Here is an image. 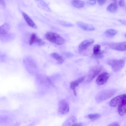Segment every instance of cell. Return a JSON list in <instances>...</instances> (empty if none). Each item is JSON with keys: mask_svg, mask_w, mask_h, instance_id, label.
Listing matches in <instances>:
<instances>
[{"mask_svg": "<svg viewBox=\"0 0 126 126\" xmlns=\"http://www.w3.org/2000/svg\"><path fill=\"white\" fill-rule=\"evenodd\" d=\"M118 8V5L116 2L109 4L107 7V10L110 12L114 13L117 12Z\"/></svg>", "mask_w": 126, "mask_h": 126, "instance_id": "obj_19", "label": "cell"}, {"mask_svg": "<svg viewBox=\"0 0 126 126\" xmlns=\"http://www.w3.org/2000/svg\"><path fill=\"white\" fill-rule=\"evenodd\" d=\"M126 101V94L117 96L112 99L110 102V105L113 107L118 106L124 101Z\"/></svg>", "mask_w": 126, "mask_h": 126, "instance_id": "obj_5", "label": "cell"}, {"mask_svg": "<svg viewBox=\"0 0 126 126\" xmlns=\"http://www.w3.org/2000/svg\"><path fill=\"white\" fill-rule=\"evenodd\" d=\"M9 25L7 23L4 24L0 26V36H5L7 35L9 30Z\"/></svg>", "mask_w": 126, "mask_h": 126, "instance_id": "obj_16", "label": "cell"}, {"mask_svg": "<svg viewBox=\"0 0 126 126\" xmlns=\"http://www.w3.org/2000/svg\"><path fill=\"white\" fill-rule=\"evenodd\" d=\"M116 90L114 89L103 91L98 93L96 96V100L97 102H101L109 98L114 94Z\"/></svg>", "mask_w": 126, "mask_h": 126, "instance_id": "obj_3", "label": "cell"}, {"mask_svg": "<svg viewBox=\"0 0 126 126\" xmlns=\"http://www.w3.org/2000/svg\"><path fill=\"white\" fill-rule=\"evenodd\" d=\"M22 14L26 22L30 27L34 29L37 28L36 24L27 14L24 12H22Z\"/></svg>", "mask_w": 126, "mask_h": 126, "instance_id": "obj_15", "label": "cell"}, {"mask_svg": "<svg viewBox=\"0 0 126 126\" xmlns=\"http://www.w3.org/2000/svg\"><path fill=\"white\" fill-rule=\"evenodd\" d=\"M45 36L47 40L55 44L61 45L64 43V40L63 38L56 33L48 32L46 34Z\"/></svg>", "mask_w": 126, "mask_h": 126, "instance_id": "obj_1", "label": "cell"}, {"mask_svg": "<svg viewBox=\"0 0 126 126\" xmlns=\"http://www.w3.org/2000/svg\"></svg>", "mask_w": 126, "mask_h": 126, "instance_id": "obj_33", "label": "cell"}, {"mask_svg": "<svg viewBox=\"0 0 126 126\" xmlns=\"http://www.w3.org/2000/svg\"><path fill=\"white\" fill-rule=\"evenodd\" d=\"M117 31L113 29H110L106 31L105 34L108 38H111L114 36L117 33Z\"/></svg>", "mask_w": 126, "mask_h": 126, "instance_id": "obj_21", "label": "cell"}, {"mask_svg": "<svg viewBox=\"0 0 126 126\" xmlns=\"http://www.w3.org/2000/svg\"><path fill=\"white\" fill-rule=\"evenodd\" d=\"M71 3L74 7L78 8L83 7L85 5L84 2L80 0H72Z\"/></svg>", "mask_w": 126, "mask_h": 126, "instance_id": "obj_22", "label": "cell"}, {"mask_svg": "<svg viewBox=\"0 0 126 126\" xmlns=\"http://www.w3.org/2000/svg\"><path fill=\"white\" fill-rule=\"evenodd\" d=\"M85 79L84 77H80L75 81L72 82L70 84V87L71 90L73 91L74 95L77 96V93L76 91V87L78 86L79 84L83 82Z\"/></svg>", "mask_w": 126, "mask_h": 126, "instance_id": "obj_12", "label": "cell"}, {"mask_svg": "<svg viewBox=\"0 0 126 126\" xmlns=\"http://www.w3.org/2000/svg\"><path fill=\"white\" fill-rule=\"evenodd\" d=\"M102 66L99 65L93 67L89 71L87 76V81L89 82L91 81L101 71Z\"/></svg>", "mask_w": 126, "mask_h": 126, "instance_id": "obj_4", "label": "cell"}, {"mask_svg": "<svg viewBox=\"0 0 126 126\" xmlns=\"http://www.w3.org/2000/svg\"><path fill=\"white\" fill-rule=\"evenodd\" d=\"M38 6L47 12H50L51 10L48 5L43 0H34Z\"/></svg>", "mask_w": 126, "mask_h": 126, "instance_id": "obj_17", "label": "cell"}, {"mask_svg": "<svg viewBox=\"0 0 126 126\" xmlns=\"http://www.w3.org/2000/svg\"><path fill=\"white\" fill-rule=\"evenodd\" d=\"M0 4L3 6H4L5 5V3L4 0H0Z\"/></svg>", "mask_w": 126, "mask_h": 126, "instance_id": "obj_29", "label": "cell"}, {"mask_svg": "<svg viewBox=\"0 0 126 126\" xmlns=\"http://www.w3.org/2000/svg\"><path fill=\"white\" fill-rule=\"evenodd\" d=\"M73 126H82V124L81 123H75L74 124Z\"/></svg>", "mask_w": 126, "mask_h": 126, "instance_id": "obj_31", "label": "cell"}, {"mask_svg": "<svg viewBox=\"0 0 126 126\" xmlns=\"http://www.w3.org/2000/svg\"><path fill=\"white\" fill-rule=\"evenodd\" d=\"M119 21L122 24L126 25V21L125 20H124L120 19L119 20Z\"/></svg>", "mask_w": 126, "mask_h": 126, "instance_id": "obj_30", "label": "cell"}, {"mask_svg": "<svg viewBox=\"0 0 126 126\" xmlns=\"http://www.w3.org/2000/svg\"><path fill=\"white\" fill-rule=\"evenodd\" d=\"M110 77L109 73L106 72L101 73L97 77L96 82L98 85H101L105 83L109 79Z\"/></svg>", "mask_w": 126, "mask_h": 126, "instance_id": "obj_8", "label": "cell"}, {"mask_svg": "<svg viewBox=\"0 0 126 126\" xmlns=\"http://www.w3.org/2000/svg\"><path fill=\"white\" fill-rule=\"evenodd\" d=\"M109 126H120L119 123L117 122H114L110 124Z\"/></svg>", "mask_w": 126, "mask_h": 126, "instance_id": "obj_28", "label": "cell"}, {"mask_svg": "<svg viewBox=\"0 0 126 126\" xmlns=\"http://www.w3.org/2000/svg\"><path fill=\"white\" fill-rule=\"evenodd\" d=\"M92 57L96 59H100L102 58L104 55L101 49V47L99 45H96L93 48V53Z\"/></svg>", "mask_w": 126, "mask_h": 126, "instance_id": "obj_9", "label": "cell"}, {"mask_svg": "<svg viewBox=\"0 0 126 126\" xmlns=\"http://www.w3.org/2000/svg\"><path fill=\"white\" fill-rule=\"evenodd\" d=\"M37 79L39 82L45 86H49L51 84L50 79L46 76L43 75H40L37 77Z\"/></svg>", "mask_w": 126, "mask_h": 126, "instance_id": "obj_14", "label": "cell"}, {"mask_svg": "<svg viewBox=\"0 0 126 126\" xmlns=\"http://www.w3.org/2000/svg\"><path fill=\"white\" fill-rule=\"evenodd\" d=\"M125 0H119V4L120 6L122 7H123L125 6Z\"/></svg>", "mask_w": 126, "mask_h": 126, "instance_id": "obj_25", "label": "cell"}, {"mask_svg": "<svg viewBox=\"0 0 126 126\" xmlns=\"http://www.w3.org/2000/svg\"><path fill=\"white\" fill-rule=\"evenodd\" d=\"M126 42L118 43H111L108 45L111 49L120 51H123L126 50Z\"/></svg>", "mask_w": 126, "mask_h": 126, "instance_id": "obj_6", "label": "cell"}, {"mask_svg": "<svg viewBox=\"0 0 126 126\" xmlns=\"http://www.w3.org/2000/svg\"><path fill=\"white\" fill-rule=\"evenodd\" d=\"M108 64L111 67L112 70L115 72L120 71L124 67L125 61L123 59H111L107 61Z\"/></svg>", "mask_w": 126, "mask_h": 126, "instance_id": "obj_2", "label": "cell"}, {"mask_svg": "<svg viewBox=\"0 0 126 126\" xmlns=\"http://www.w3.org/2000/svg\"><path fill=\"white\" fill-rule=\"evenodd\" d=\"M77 24L79 28L84 31H91L95 29V27L93 25L81 21L78 22Z\"/></svg>", "mask_w": 126, "mask_h": 126, "instance_id": "obj_13", "label": "cell"}, {"mask_svg": "<svg viewBox=\"0 0 126 126\" xmlns=\"http://www.w3.org/2000/svg\"><path fill=\"white\" fill-rule=\"evenodd\" d=\"M59 106V111L62 114H66L69 112V104L65 100H61Z\"/></svg>", "mask_w": 126, "mask_h": 126, "instance_id": "obj_7", "label": "cell"}, {"mask_svg": "<svg viewBox=\"0 0 126 126\" xmlns=\"http://www.w3.org/2000/svg\"><path fill=\"white\" fill-rule=\"evenodd\" d=\"M50 56L52 58L57 60L58 63L62 64L64 62L62 57L58 53H53L51 54Z\"/></svg>", "mask_w": 126, "mask_h": 126, "instance_id": "obj_20", "label": "cell"}, {"mask_svg": "<svg viewBox=\"0 0 126 126\" xmlns=\"http://www.w3.org/2000/svg\"><path fill=\"white\" fill-rule=\"evenodd\" d=\"M99 4L102 5L104 4L106 1V0H97Z\"/></svg>", "mask_w": 126, "mask_h": 126, "instance_id": "obj_26", "label": "cell"}, {"mask_svg": "<svg viewBox=\"0 0 126 126\" xmlns=\"http://www.w3.org/2000/svg\"><path fill=\"white\" fill-rule=\"evenodd\" d=\"M96 1L95 0H89L87 1V3L93 5L95 4Z\"/></svg>", "mask_w": 126, "mask_h": 126, "instance_id": "obj_27", "label": "cell"}, {"mask_svg": "<svg viewBox=\"0 0 126 126\" xmlns=\"http://www.w3.org/2000/svg\"><path fill=\"white\" fill-rule=\"evenodd\" d=\"M94 41V40L92 39H87L82 41L79 46V51L81 52L86 50Z\"/></svg>", "mask_w": 126, "mask_h": 126, "instance_id": "obj_10", "label": "cell"}, {"mask_svg": "<svg viewBox=\"0 0 126 126\" xmlns=\"http://www.w3.org/2000/svg\"><path fill=\"white\" fill-rule=\"evenodd\" d=\"M111 0L113 1L114 2H116L117 0Z\"/></svg>", "mask_w": 126, "mask_h": 126, "instance_id": "obj_32", "label": "cell"}, {"mask_svg": "<svg viewBox=\"0 0 126 126\" xmlns=\"http://www.w3.org/2000/svg\"><path fill=\"white\" fill-rule=\"evenodd\" d=\"M126 101L123 102L118 106V112L121 116L124 115L126 113Z\"/></svg>", "mask_w": 126, "mask_h": 126, "instance_id": "obj_18", "label": "cell"}, {"mask_svg": "<svg viewBox=\"0 0 126 126\" xmlns=\"http://www.w3.org/2000/svg\"><path fill=\"white\" fill-rule=\"evenodd\" d=\"M29 44L31 45L34 44H37L40 46H43L45 44V42L39 38L35 33L32 34L30 38Z\"/></svg>", "mask_w": 126, "mask_h": 126, "instance_id": "obj_11", "label": "cell"}, {"mask_svg": "<svg viewBox=\"0 0 126 126\" xmlns=\"http://www.w3.org/2000/svg\"><path fill=\"white\" fill-rule=\"evenodd\" d=\"M76 118L74 116H72L68 119L65 123V124H67L68 126H73L74 124L76 123Z\"/></svg>", "mask_w": 126, "mask_h": 126, "instance_id": "obj_23", "label": "cell"}, {"mask_svg": "<svg viewBox=\"0 0 126 126\" xmlns=\"http://www.w3.org/2000/svg\"><path fill=\"white\" fill-rule=\"evenodd\" d=\"M87 116L89 118L94 120L97 119L99 118L100 115L98 114L95 113L89 114Z\"/></svg>", "mask_w": 126, "mask_h": 126, "instance_id": "obj_24", "label": "cell"}]
</instances>
